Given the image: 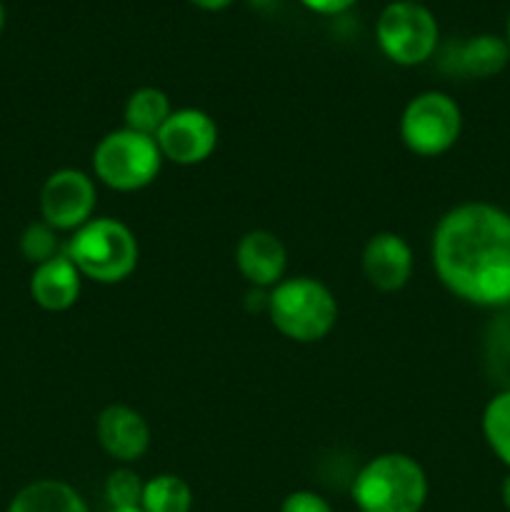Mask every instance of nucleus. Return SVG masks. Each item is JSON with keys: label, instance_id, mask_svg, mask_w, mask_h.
<instances>
[{"label": "nucleus", "instance_id": "obj_26", "mask_svg": "<svg viewBox=\"0 0 510 512\" xmlns=\"http://www.w3.org/2000/svg\"><path fill=\"white\" fill-rule=\"evenodd\" d=\"M3 28H5V8L3 3H0V33H3Z\"/></svg>", "mask_w": 510, "mask_h": 512}, {"label": "nucleus", "instance_id": "obj_22", "mask_svg": "<svg viewBox=\"0 0 510 512\" xmlns=\"http://www.w3.org/2000/svg\"><path fill=\"white\" fill-rule=\"evenodd\" d=\"M300 3H303L308 10H313V13L338 15V13H345L348 8H353L358 0H300Z\"/></svg>", "mask_w": 510, "mask_h": 512}, {"label": "nucleus", "instance_id": "obj_1", "mask_svg": "<svg viewBox=\"0 0 510 512\" xmlns=\"http://www.w3.org/2000/svg\"><path fill=\"white\" fill-rule=\"evenodd\" d=\"M430 258L448 293L475 308L510 305V213L470 200L438 220Z\"/></svg>", "mask_w": 510, "mask_h": 512}, {"label": "nucleus", "instance_id": "obj_21", "mask_svg": "<svg viewBox=\"0 0 510 512\" xmlns=\"http://www.w3.org/2000/svg\"><path fill=\"white\" fill-rule=\"evenodd\" d=\"M280 512H333V508L323 495L313 493V490H295V493L285 495Z\"/></svg>", "mask_w": 510, "mask_h": 512}, {"label": "nucleus", "instance_id": "obj_17", "mask_svg": "<svg viewBox=\"0 0 510 512\" xmlns=\"http://www.w3.org/2000/svg\"><path fill=\"white\" fill-rule=\"evenodd\" d=\"M143 512H190L193 510V488L180 475L160 473L145 480Z\"/></svg>", "mask_w": 510, "mask_h": 512}, {"label": "nucleus", "instance_id": "obj_20", "mask_svg": "<svg viewBox=\"0 0 510 512\" xmlns=\"http://www.w3.org/2000/svg\"><path fill=\"white\" fill-rule=\"evenodd\" d=\"M18 248L28 263L33 265L48 263V260H53L55 255H60L58 230L50 228L45 220H35V223H30L28 228L23 230Z\"/></svg>", "mask_w": 510, "mask_h": 512}, {"label": "nucleus", "instance_id": "obj_18", "mask_svg": "<svg viewBox=\"0 0 510 512\" xmlns=\"http://www.w3.org/2000/svg\"><path fill=\"white\" fill-rule=\"evenodd\" d=\"M480 430L490 453L510 470V388L488 400L480 418Z\"/></svg>", "mask_w": 510, "mask_h": 512}, {"label": "nucleus", "instance_id": "obj_4", "mask_svg": "<svg viewBox=\"0 0 510 512\" xmlns=\"http://www.w3.org/2000/svg\"><path fill=\"white\" fill-rule=\"evenodd\" d=\"M78 273L93 283H123L138 268V238L115 218H93L70 235L63 250Z\"/></svg>", "mask_w": 510, "mask_h": 512}, {"label": "nucleus", "instance_id": "obj_27", "mask_svg": "<svg viewBox=\"0 0 510 512\" xmlns=\"http://www.w3.org/2000/svg\"><path fill=\"white\" fill-rule=\"evenodd\" d=\"M108 512H143L140 508H133V510H108Z\"/></svg>", "mask_w": 510, "mask_h": 512}, {"label": "nucleus", "instance_id": "obj_11", "mask_svg": "<svg viewBox=\"0 0 510 512\" xmlns=\"http://www.w3.org/2000/svg\"><path fill=\"white\" fill-rule=\"evenodd\" d=\"M95 435L105 453L120 465L143 458L150 448V425L130 405H108L95 420Z\"/></svg>", "mask_w": 510, "mask_h": 512}, {"label": "nucleus", "instance_id": "obj_19", "mask_svg": "<svg viewBox=\"0 0 510 512\" xmlns=\"http://www.w3.org/2000/svg\"><path fill=\"white\" fill-rule=\"evenodd\" d=\"M143 488L145 480L135 470H130L128 465H123V468H115L105 480V500H108L110 510L140 508Z\"/></svg>", "mask_w": 510, "mask_h": 512}, {"label": "nucleus", "instance_id": "obj_6", "mask_svg": "<svg viewBox=\"0 0 510 512\" xmlns=\"http://www.w3.org/2000/svg\"><path fill=\"white\" fill-rule=\"evenodd\" d=\"M463 133V110L440 90L418 93L400 115V138L410 153L438 158L458 143Z\"/></svg>", "mask_w": 510, "mask_h": 512}, {"label": "nucleus", "instance_id": "obj_8", "mask_svg": "<svg viewBox=\"0 0 510 512\" xmlns=\"http://www.w3.org/2000/svg\"><path fill=\"white\" fill-rule=\"evenodd\" d=\"M98 190L93 178L83 170L60 168L48 175L40 188V220L60 230L75 233L88 220H93Z\"/></svg>", "mask_w": 510, "mask_h": 512}, {"label": "nucleus", "instance_id": "obj_25", "mask_svg": "<svg viewBox=\"0 0 510 512\" xmlns=\"http://www.w3.org/2000/svg\"><path fill=\"white\" fill-rule=\"evenodd\" d=\"M505 43L510 48V10H508V18H505Z\"/></svg>", "mask_w": 510, "mask_h": 512}, {"label": "nucleus", "instance_id": "obj_12", "mask_svg": "<svg viewBox=\"0 0 510 512\" xmlns=\"http://www.w3.org/2000/svg\"><path fill=\"white\" fill-rule=\"evenodd\" d=\"M235 265L255 288H275L285 278L288 250L270 230H250L235 245Z\"/></svg>", "mask_w": 510, "mask_h": 512}, {"label": "nucleus", "instance_id": "obj_13", "mask_svg": "<svg viewBox=\"0 0 510 512\" xmlns=\"http://www.w3.org/2000/svg\"><path fill=\"white\" fill-rule=\"evenodd\" d=\"M80 288H83V275L65 253L55 255L48 263L35 265L30 275V298L48 313H63L73 308L80 298Z\"/></svg>", "mask_w": 510, "mask_h": 512}, {"label": "nucleus", "instance_id": "obj_14", "mask_svg": "<svg viewBox=\"0 0 510 512\" xmlns=\"http://www.w3.org/2000/svg\"><path fill=\"white\" fill-rule=\"evenodd\" d=\"M5 512H90V508L73 485L43 478L20 488Z\"/></svg>", "mask_w": 510, "mask_h": 512}, {"label": "nucleus", "instance_id": "obj_28", "mask_svg": "<svg viewBox=\"0 0 510 512\" xmlns=\"http://www.w3.org/2000/svg\"><path fill=\"white\" fill-rule=\"evenodd\" d=\"M413 3H420V0H413Z\"/></svg>", "mask_w": 510, "mask_h": 512}, {"label": "nucleus", "instance_id": "obj_3", "mask_svg": "<svg viewBox=\"0 0 510 512\" xmlns=\"http://www.w3.org/2000/svg\"><path fill=\"white\" fill-rule=\"evenodd\" d=\"M273 328L295 343H318L338 323V300L333 290L308 275L283 278L268 293Z\"/></svg>", "mask_w": 510, "mask_h": 512}, {"label": "nucleus", "instance_id": "obj_15", "mask_svg": "<svg viewBox=\"0 0 510 512\" xmlns=\"http://www.w3.org/2000/svg\"><path fill=\"white\" fill-rule=\"evenodd\" d=\"M510 63V48L505 38L493 33H480L465 40L458 50V68L470 78H495Z\"/></svg>", "mask_w": 510, "mask_h": 512}, {"label": "nucleus", "instance_id": "obj_9", "mask_svg": "<svg viewBox=\"0 0 510 512\" xmlns=\"http://www.w3.org/2000/svg\"><path fill=\"white\" fill-rule=\"evenodd\" d=\"M163 160L175 165H198L213 155L218 145V125L205 110L180 108L170 113L155 135Z\"/></svg>", "mask_w": 510, "mask_h": 512}, {"label": "nucleus", "instance_id": "obj_23", "mask_svg": "<svg viewBox=\"0 0 510 512\" xmlns=\"http://www.w3.org/2000/svg\"><path fill=\"white\" fill-rule=\"evenodd\" d=\"M188 3H193L195 8H200V10H208V13H215V10L228 8L233 0H188Z\"/></svg>", "mask_w": 510, "mask_h": 512}, {"label": "nucleus", "instance_id": "obj_10", "mask_svg": "<svg viewBox=\"0 0 510 512\" xmlns=\"http://www.w3.org/2000/svg\"><path fill=\"white\" fill-rule=\"evenodd\" d=\"M360 265H363L365 280L375 290L398 293L413 275V248L403 235L383 230L365 243Z\"/></svg>", "mask_w": 510, "mask_h": 512}, {"label": "nucleus", "instance_id": "obj_2", "mask_svg": "<svg viewBox=\"0 0 510 512\" xmlns=\"http://www.w3.org/2000/svg\"><path fill=\"white\" fill-rule=\"evenodd\" d=\"M353 503L358 512H420L428 500V475L405 453H383L355 473Z\"/></svg>", "mask_w": 510, "mask_h": 512}, {"label": "nucleus", "instance_id": "obj_24", "mask_svg": "<svg viewBox=\"0 0 510 512\" xmlns=\"http://www.w3.org/2000/svg\"><path fill=\"white\" fill-rule=\"evenodd\" d=\"M500 500H503L505 510H508V512H510V473H508V475H505L503 485H500Z\"/></svg>", "mask_w": 510, "mask_h": 512}, {"label": "nucleus", "instance_id": "obj_16", "mask_svg": "<svg viewBox=\"0 0 510 512\" xmlns=\"http://www.w3.org/2000/svg\"><path fill=\"white\" fill-rule=\"evenodd\" d=\"M170 113H173V105H170V98L163 90L138 88L125 103L123 120L125 128L155 138L158 130L165 125V120L170 118Z\"/></svg>", "mask_w": 510, "mask_h": 512}, {"label": "nucleus", "instance_id": "obj_7", "mask_svg": "<svg viewBox=\"0 0 510 512\" xmlns=\"http://www.w3.org/2000/svg\"><path fill=\"white\" fill-rule=\"evenodd\" d=\"M440 28L435 15L413 0H395L385 5L375 23L378 48L395 65H420L433 58Z\"/></svg>", "mask_w": 510, "mask_h": 512}, {"label": "nucleus", "instance_id": "obj_5", "mask_svg": "<svg viewBox=\"0 0 510 512\" xmlns=\"http://www.w3.org/2000/svg\"><path fill=\"white\" fill-rule=\"evenodd\" d=\"M160 168H163V155L155 138L135 133L125 125L103 135L93 150L95 178L118 193L148 188L158 178Z\"/></svg>", "mask_w": 510, "mask_h": 512}]
</instances>
